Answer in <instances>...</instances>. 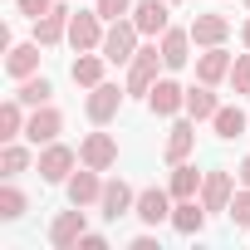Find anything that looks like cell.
Here are the masks:
<instances>
[{
  "label": "cell",
  "instance_id": "cell-7",
  "mask_svg": "<svg viewBox=\"0 0 250 250\" xmlns=\"http://www.w3.org/2000/svg\"><path fill=\"white\" fill-rule=\"evenodd\" d=\"M157 64H162V49H138L128 69V93H147L157 83Z\"/></svg>",
  "mask_w": 250,
  "mask_h": 250
},
{
  "label": "cell",
  "instance_id": "cell-30",
  "mask_svg": "<svg viewBox=\"0 0 250 250\" xmlns=\"http://www.w3.org/2000/svg\"><path fill=\"white\" fill-rule=\"evenodd\" d=\"M226 216H230V221H235V226H250V187H245V191H235V196H230V211H226Z\"/></svg>",
  "mask_w": 250,
  "mask_h": 250
},
{
  "label": "cell",
  "instance_id": "cell-33",
  "mask_svg": "<svg viewBox=\"0 0 250 250\" xmlns=\"http://www.w3.org/2000/svg\"><path fill=\"white\" fill-rule=\"evenodd\" d=\"M15 5H20V15L40 20V15H49V10H54V0H15Z\"/></svg>",
  "mask_w": 250,
  "mask_h": 250
},
{
  "label": "cell",
  "instance_id": "cell-19",
  "mask_svg": "<svg viewBox=\"0 0 250 250\" xmlns=\"http://www.w3.org/2000/svg\"><path fill=\"white\" fill-rule=\"evenodd\" d=\"M35 40H40V44H59V40H69V15H64L59 5H54L49 15H40V20H35Z\"/></svg>",
  "mask_w": 250,
  "mask_h": 250
},
{
  "label": "cell",
  "instance_id": "cell-16",
  "mask_svg": "<svg viewBox=\"0 0 250 250\" xmlns=\"http://www.w3.org/2000/svg\"><path fill=\"white\" fill-rule=\"evenodd\" d=\"M157 49H162V64H167V69H182V64H187V49H191V30H172V25H167V35H162Z\"/></svg>",
  "mask_w": 250,
  "mask_h": 250
},
{
  "label": "cell",
  "instance_id": "cell-23",
  "mask_svg": "<svg viewBox=\"0 0 250 250\" xmlns=\"http://www.w3.org/2000/svg\"><path fill=\"white\" fill-rule=\"evenodd\" d=\"M69 74H74V83H83V88H98V83H103V59L83 49V54L74 59V69H69Z\"/></svg>",
  "mask_w": 250,
  "mask_h": 250
},
{
  "label": "cell",
  "instance_id": "cell-13",
  "mask_svg": "<svg viewBox=\"0 0 250 250\" xmlns=\"http://www.w3.org/2000/svg\"><path fill=\"white\" fill-rule=\"evenodd\" d=\"M118 108H123V88H118V83H98V88L88 93V118H93V123H108Z\"/></svg>",
  "mask_w": 250,
  "mask_h": 250
},
{
  "label": "cell",
  "instance_id": "cell-9",
  "mask_svg": "<svg viewBox=\"0 0 250 250\" xmlns=\"http://www.w3.org/2000/svg\"><path fill=\"white\" fill-rule=\"evenodd\" d=\"M59 128H64V118H59L49 103H40V108L25 118V138H30L35 147H40V143H54V138H59Z\"/></svg>",
  "mask_w": 250,
  "mask_h": 250
},
{
  "label": "cell",
  "instance_id": "cell-38",
  "mask_svg": "<svg viewBox=\"0 0 250 250\" xmlns=\"http://www.w3.org/2000/svg\"><path fill=\"white\" fill-rule=\"evenodd\" d=\"M172 5H177V0H172Z\"/></svg>",
  "mask_w": 250,
  "mask_h": 250
},
{
  "label": "cell",
  "instance_id": "cell-2",
  "mask_svg": "<svg viewBox=\"0 0 250 250\" xmlns=\"http://www.w3.org/2000/svg\"><path fill=\"white\" fill-rule=\"evenodd\" d=\"M103 35H108V30H103V15H98V10H93V15H88V10L69 15V44H74L79 54H83V49H98Z\"/></svg>",
  "mask_w": 250,
  "mask_h": 250
},
{
  "label": "cell",
  "instance_id": "cell-24",
  "mask_svg": "<svg viewBox=\"0 0 250 250\" xmlns=\"http://www.w3.org/2000/svg\"><path fill=\"white\" fill-rule=\"evenodd\" d=\"M216 93H211V83H196V88H187V113L201 123V118H216Z\"/></svg>",
  "mask_w": 250,
  "mask_h": 250
},
{
  "label": "cell",
  "instance_id": "cell-15",
  "mask_svg": "<svg viewBox=\"0 0 250 250\" xmlns=\"http://www.w3.org/2000/svg\"><path fill=\"white\" fill-rule=\"evenodd\" d=\"M167 5L172 0H143V5L133 10V25L143 35H167Z\"/></svg>",
  "mask_w": 250,
  "mask_h": 250
},
{
  "label": "cell",
  "instance_id": "cell-10",
  "mask_svg": "<svg viewBox=\"0 0 250 250\" xmlns=\"http://www.w3.org/2000/svg\"><path fill=\"white\" fill-rule=\"evenodd\" d=\"M98 206H103V216H108V221H118V216L138 211V196H133V187H128V182H103Z\"/></svg>",
  "mask_w": 250,
  "mask_h": 250
},
{
  "label": "cell",
  "instance_id": "cell-5",
  "mask_svg": "<svg viewBox=\"0 0 250 250\" xmlns=\"http://www.w3.org/2000/svg\"><path fill=\"white\" fill-rule=\"evenodd\" d=\"M74 162H79L74 147H64V143H44V152H40V177H44V182H64V177L74 172Z\"/></svg>",
  "mask_w": 250,
  "mask_h": 250
},
{
  "label": "cell",
  "instance_id": "cell-27",
  "mask_svg": "<svg viewBox=\"0 0 250 250\" xmlns=\"http://www.w3.org/2000/svg\"><path fill=\"white\" fill-rule=\"evenodd\" d=\"M49 93H54L49 79H35V74H30V79H20V93H15V98L30 103V108H40V103H49Z\"/></svg>",
  "mask_w": 250,
  "mask_h": 250
},
{
  "label": "cell",
  "instance_id": "cell-4",
  "mask_svg": "<svg viewBox=\"0 0 250 250\" xmlns=\"http://www.w3.org/2000/svg\"><path fill=\"white\" fill-rule=\"evenodd\" d=\"M147 108H152L157 118H172V113H182V108H187V88H182V83H172V79H157V83L147 88Z\"/></svg>",
  "mask_w": 250,
  "mask_h": 250
},
{
  "label": "cell",
  "instance_id": "cell-6",
  "mask_svg": "<svg viewBox=\"0 0 250 250\" xmlns=\"http://www.w3.org/2000/svg\"><path fill=\"white\" fill-rule=\"evenodd\" d=\"M79 240H83V206L59 211V216H54V226H49V245H54V250H74Z\"/></svg>",
  "mask_w": 250,
  "mask_h": 250
},
{
  "label": "cell",
  "instance_id": "cell-29",
  "mask_svg": "<svg viewBox=\"0 0 250 250\" xmlns=\"http://www.w3.org/2000/svg\"><path fill=\"white\" fill-rule=\"evenodd\" d=\"M30 167V152L20 147V143H10L5 152H0V172H5V177H15V172H25Z\"/></svg>",
  "mask_w": 250,
  "mask_h": 250
},
{
  "label": "cell",
  "instance_id": "cell-17",
  "mask_svg": "<svg viewBox=\"0 0 250 250\" xmlns=\"http://www.w3.org/2000/svg\"><path fill=\"white\" fill-rule=\"evenodd\" d=\"M35 69H40V40H35V44H15V49L5 54V74H10V79H30Z\"/></svg>",
  "mask_w": 250,
  "mask_h": 250
},
{
  "label": "cell",
  "instance_id": "cell-8",
  "mask_svg": "<svg viewBox=\"0 0 250 250\" xmlns=\"http://www.w3.org/2000/svg\"><path fill=\"white\" fill-rule=\"evenodd\" d=\"M138 221H143V226H162V221H172V191H162V187L138 191Z\"/></svg>",
  "mask_w": 250,
  "mask_h": 250
},
{
  "label": "cell",
  "instance_id": "cell-36",
  "mask_svg": "<svg viewBox=\"0 0 250 250\" xmlns=\"http://www.w3.org/2000/svg\"><path fill=\"white\" fill-rule=\"evenodd\" d=\"M240 40H245V49H250V20H245V30H240Z\"/></svg>",
  "mask_w": 250,
  "mask_h": 250
},
{
  "label": "cell",
  "instance_id": "cell-14",
  "mask_svg": "<svg viewBox=\"0 0 250 250\" xmlns=\"http://www.w3.org/2000/svg\"><path fill=\"white\" fill-rule=\"evenodd\" d=\"M98 196H103V182H98L93 167H83V172L69 177V201L74 206H98Z\"/></svg>",
  "mask_w": 250,
  "mask_h": 250
},
{
  "label": "cell",
  "instance_id": "cell-34",
  "mask_svg": "<svg viewBox=\"0 0 250 250\" xmlns=\"http://www.w3.org/2000/svg\"><path fill=\"white\" fill-rule=\"evenodd\" d=\"M79 245H83V250H103V245H108V240H103V235H98V230H83V240H79Z\"/></svg>",
  "mask_w": 250,
  "mask_h": 250
},
{
  "label": "cell",
  "instance_id": "cell-25",
  "mask_svg": "<svg viewBox=\"0 0 250 250\" xmlns=\"http://www.w3.org/2000/svg\"><path fill=\"white\" fill-rule=\"evenodd\" d=\"M20 133H25V103H20V98H10L5 108H0V138L15 143Z\"/></svg>",
  "mask_w": 250,
  "mask_h": 250
},
{
  "label": "cell",
  "instance_id": "cell-31",
  "mask_svg": "<svg viewBox=\"0 0 250 250\" xmlns=\"http://www.w3.org/2000/svg\"><path fill=\"white\" fill-rule=\"evenodd\" d=\"M93 5H98V15H103V20H123V15L133 10V0H93Z\"/></svg>",
  "mask_w": 250,
  "mask_h": 250
},
{
  "label": "cell",
  "instance_id": "cell-26",
  "mask_svg": "<svg viewBox=\"0 0 250 250\" xmlns=\"http://www.w3.org/2000/svg\"><path fill=\"white\" fill-rule=\"evenodd\" d=\"M211 128H216V138H240V133H245V113H240V108H216Z\"/></svg>",
  "mask_w": 250,
  "mask_h": 250
},
{
  "label": "cell",
  "instance_id": "cell-37",
  "mask_svg": "<svg viewBox=\"0 0 250 250\" xmlns=\"http://www.w3.org/2000/svg\"><path fill=\"white\" fill-rule=\"evenodd\" d=\"M245 5H250V0H245Z\"/></svg>",
  "mask_w": 250,
  "mask_h": 250
},
{
  "label": "cell",
  "instance_id": "cell-18",
  "mask_svg": "<svg viewBox=\"0 0 250 250\" xmlns=\"http://www.w3.org/2000/svg\"><path fill=\"white\" fill-rule=\"evenodd\" d=\"M226 74H230V54H226L221 44H211V49L196 59V79H201V83H221Z\"/></svg>",
  "mask_w": 250,
  "mask_h": 250
},
{
  "label": "cell",
  "instance_id": "cell-21",
  "mask_svg": "<svg viewBox=\"0 0 250 250\" xmlns=\"http://www.w3.org/2000/svg\"><path fill=\"white\" fill-rule=\"evenodd\" d=\"M177 201H187V196H196L201 191V172L196 167H187V162H172V187H167Z\"/></svg>",
  "mask_w": 250,
  "mask_h": 250
},
{
  "label": "cell",
  "instance_id": "cell-1",
  "mask_svg": "<svg viewBox=\"0 0 250 250\" xmlns=\"http://www.w3.org/2000/svg\"><path fill=\"white\" fill-rule=\"evenodd\" d=\"M138 25L133 20H108V35H103V59L108 64H133V54H138Z\"/></svg>",
  "mask_w": 250,
  "mask_h": 250
},
{
  "label": "cell",
  "instance_id": "cell-3",
  "mask_svg": "<svg viewBox=\"0 0 250 250\" xmlns=\"http://www.w3.org/2000/svg\"><path fill=\"white\" fill-rule=\"evenodd\" d=\"M79 162L93 167V172H108V167L118 162V143H113L108 133H88V138L79 143Z\"/></svg>",
  "mask_w": 250,
  "mask_h": 250
},
{
  "label": "cell",
  "instance_id": "cell-12",
  "mask_svg": "<svg viewBox=\"0 0 250 250\" xmlns=\"http://www.w3.org/2000/svg\"><path fill=\"white\" fill-rule=\"evenodd\" d=\"M226 35H230V20L226 15H196L191 20V44H226Z\"/></svg>",
  "mask_w": 250,
  "mask_h": 250
},
{
  "label": "cell",
  "instance_id": "cell-32",
  "mask_svg": "<svg viewBox=\"0 0 250 250\" xmlns=\"http://www.w3.org/2000/svg\"><path fill=\"white\" fill-rule=\"evenodd\" d=\"M230 83H235V93H250V54L230 64Z\"/></svg>",
  "mask_w": 250,
  "mask_h": 250
},
{
  "label": "cell",
  "instance_id": "cell-28",
  "mask_svg": "<svg viewBox=\"0 0 250 250\" xmlns=\"http://www.w3.org/2000/svg\"><path fill=\"white\" fill-rule=\"evenodd\" d=\"M0 216H5V221L25 216V191L20 187H0Z\"/></svg>",
  "mask_w": 250,
  "mask_h": 250
},
{
  "label": "cell",
  "instance_id": "cell-22",
  "mask_svg": "<svg viewBox=\"0 0 250 250\" xmlns=\"http://www.w3.org/2000/svg\"><path fill=\"white\" fill-rule=\"evenodd\" d=\"M191 143H196V118H191V123H177V128H172V138H167V162H187Z\"/></svg>",
  "mask_w": 250,
  "mask_h": 250
},
{
  "label": "cell",
  "instance_id": "cell-35",
  "mask_svg": "<svg viewBox=\"0 0 250 250\" xmlns=\"http://www.w3.org/2000/svg\"><path fill=\"white\" fill-rule=\"evenodd\" d=\"M240 187H250V157L240 162Z\"/></svg>",
  "mask_w": 250,
  "mask_h": 250
},
{
  "label": "cell",
  "instance_id": "cell-11",
  "mask_svg": "<svg viewBox=\"0 0 250 250\" xmlns=\"http://www.w3.org/2000/svg\"><path fill=\"white\" fill-rule=\"evenodd\" d=\"M230 172H206L201 177V206L206 211H230Z\"/></svg>",
  "mask_w": 250,
  "mask_h": 250
},
{
  "label": "cell",
  "instance_id": "cell-20",
  "mask_svg": "<svg viewBox=\"0 0 250 250\" xmlns=\"http://www.w3.org/2000/svg\"><path fill=\"white\" fill-rule=\"evenodd\" d=\"M172 226H177L182 235H196V230L206 226V206H196V196L177 201V206H172Z\"/></svg>",
  "mask_w": 250,
  "mask_h": 250
}]
</instances>
